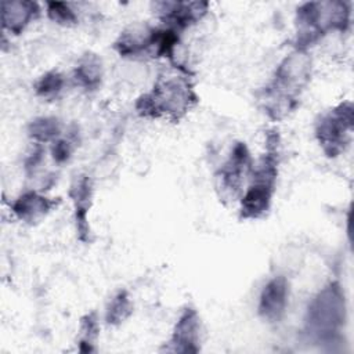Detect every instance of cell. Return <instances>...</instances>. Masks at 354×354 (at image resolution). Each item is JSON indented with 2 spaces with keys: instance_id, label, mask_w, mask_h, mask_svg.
Here are the masks:
<instances>
[{
  "instance_id": "17",
  "label": "cell",
  "mask_w": 354,
  "mask_h": 354,
  "mask_svg": "<svg viewBox=\"0 0 354 354\" xmlns=\"http://www.w3.org/2000/svg\"><path fill=\"white\" fill-rule=\"evenodd\" d=\"M100 326L95 313H88L80 319V335H79V350L82 353L94 351V344L98 337Z\"/></svg>"
},
{
  "instance_id": "1",
  "label": "cell",
  "mask_w": 354,
  "mask_h": 354,
  "mask_svg": "<svg viewBox=\"0 0 354 354\" xmlns=\"http://www.w3.org/2000/svg\"><path fill=\"white\" fill-rule=\"evenodd\" d=\"M311 59L303 50L289 54L277 68L275 76L266 87V112L281 119L297 105L300 91L310 82Z\"/></svg>"
},
{
  "instance_id": "2",
  "label": "cell",
  "mask_w": 354,
  "mask_h": 354,
  "mask_svg": "<svg viewBox=\"0 0 354 354\" xmlns=\"http://www.w3.org/2000/svg\"><path fill=\"white\" fill-rule=\"evenodd\" d=\"M346 322L344 292L339 282L328 283L310 303L306 333L317 343L333 342Z\"/></svg>"
},
{
  "instance_id": "8",
  "label": "cell",
  "mask_w": 354,
  "mask_h": 354,
  "mask_svg": "<svg viewBox=\"0 0 354 354\" xmlns=\"http://www.w3.org/2000/svg\"><path fill=\"white\" fill-rule=\"evenodd\" d=\"M201 319L196 310L187 307L177 319L171 339L166 347L171 353H198Z\"/></svg>"
},
{
  "instance_id": "4",
  "label": "cell",
  "mask_w": 354,
  "mask_h": 354,
  "mask_svg": "<svg viewBox=\"0 0 354 354\" xmlns=\"http://www.w3.org/2000/svg\"><path fill=\"white\" fill-rule=\"evenodd\" d=\"M278 145L267 144V152L252 169V184L241 199V218L256 220L267 214L278 176Z\"/></svg>"
},
{
  "instance_id": "20",
  "label": "cell",
  "mask_w": 354,
  "mask_h": 354,
  "mask_svg": "<svg viewBox=\"0 0 354 354\" xmlns=\"http://www.w3.org/2000/svg\"><path fill=\"white\" fill-rule=\"evenodd\" d=\"M72 151H73V147H72V144L68 140H55L53 142V147H51L53 159L57 163L66 162L71 158Z\"/></svg>"
},
{
  "instance_id": "3",
  "label": "cell",
  "mask_w": 354,
  "mask_h": 354,
  "mask_svg": "<svg viewBox=\"0 0 354 354\" xmlns=\"http://www.w3.org/2000/svg\"><path fill=\"white\" fill-rule=\"evenodd\" d=\"M195 104L196 94L191 84L183 77L171 76L159 79L151 93L142 94L136 102V109L142 118L165 116L178 120Z\"/></svg>"
},
{
  "instance_id": "18",
  "label": "cell",
  "mask_w": 354,
  "mask_h": 354,
  "mask_svg": "<svg viewBox=\"0 0 354 354\" xmlns=\"http://www.w3.org/2000/svg\"><path fill=\"white\" fill-rule=\"evenodd\" d=\"M64 87V77L59 72L51 71L44 73L35 84V91L39 97L46 100L55 98Z\"/></svg>"
},
{
  "instance_id": "10",
  "label": "cell",
  "mask_w": 354,
  "mask_h": 354,
  "mask_svg": "<svg viewBox=\"0 0 354 354\" xmlns=\"http://www.w3.org/2000/svg\"><path fill=\"white\" fill-rule=\"evenodd\" d=\"M155 29L148 25L136 24L120 33L118 40L113 43V48L120 54V57H138L153 53Z\"/></svg>"
},
{
  "instance_id": "5",
  "label": "cell",
  "mask_w": 354,
  "mask_h": 354,
  "mask_svg": "<svg viewBox=\"0 0 354 354\" xmlns=\"http://www.w3.org/2000/svg\"><path fill=\"white\" fill-rule=\"evenodd\" d=\"M354 126V108L351 102H342L319 118L315 124V136L324 152L336 158L343 152Z\"/></svg>"
},
{
  "instance_id": "14",
  "label": "cell",
  "mask_w": 354,
  "mask_h": 354,
  "mask_svg": "<svg viewBox=\"0 0 354 354\" xmlns=\"http://www.w3.org/2000/svg\"><path fill=\"white\" fill-rule=\"evenodd\" d=\"M73 77L76 83L84 90H97L102 79V64L97 54L86 53L77 62Z\"/></svg>"
},
{
  "instance_id": "19",
  "label": "cell",
  "mask_w": 354,
  "mask_h": 354,
  "mask_svg": "<svg viewBox=\"0 0 354 354\" xmlns=\"http://www.w3.org/2000/svg\"><path fill=\"white\" fill-rule=\"evenodd\" d=\"M47 15L53 22L64 26L77 24V17L75 11L65 1H47Z\"/></svg>"
},
{
  "instance_id": "9",
  "label": "cell",
  "mask_w": 354,
  "mask_h": 354,
  "mask_svg": "<svg viewBox=\"0 0 354 354\" xmlns=\"http://www.w3.org/2000/svg\"><path fill=\"white\" fill-rule=\"evenodd\" d=\"M289 296V285L285 277L279 275L268 281L263 288L259 300V314L268 322H278L285 314Z\"/></svg>"
},
{
  "instance_id": "12",
  "label": "cell",
  "mask_w": 354,
  "mask_h": 354,
  "mask_svg": "<svg viewBox=\"0 0 354 354\" xmlns=\"http://www.w3.org/2000/svg\"><path fill=\"white\" fill-rule=\"evenodd\" d=\"M40 8L35 1L15 0L1 3V25L4 30L19 35L25 28L37 18Z\"/></svg>"
},
{
  "instance_id": "15",
  "label": "cell",
  "mask_w": 354,
  "mask_h": 354,
  "mask_svg": "<svg viewBox=\"0 0 354 354\" xmlns=\"http://www.w3.org/2000/svg\"><path fill=\"white\" fill-rule=\"evenodd\" d=\"M29 136L40 144L55 141V138L61 134V123L57 118L41 116L33 119L28 126Z\"/></svg>"
},
{
  "instance_id": "11",
  "label": "cell",
  "mask_w": 354,
  "mask_h": 354,
  "mask_svg": "<svg viewBox=\"0 0 354 354\" xmlns=\"http://www.w3.org/2000/svg\"><path fill=\"white\" fill-rule=\"evenodd\" d=\"M69 195L75 205V223L77 236L82 242L90 241V225H88V209L93 198V183L90 177L80 176L76 178L69 189Z\"/></svg>"
},
{
  "instance_id": "6",
  "label": "cell",
  "mask_w": 354,
  "mask_h": 354,
  "mask_svg": "<svg viewBox=\"0 0 354 354\" xmlns=\"http://www.w3.org/2000/svg\"><path fill=\"white\" fill-rule=\"evenodd\" d=\"M252 173V158L245 142H236L228 160L218 171L220 188L224 195L235 198L241 192L245 177Z\"/></svg>"
},
{
  "instance_id": "13",
  "label": "cell",
  "mask_w": 354,
  "mask_h": 354,
  "mask_svg": "<svg viewBox=\"0 0 354 354\" xmlns=\"http://www.w3.org/2000/svg\"><path fill=\"white\" fill-rule=\"evenodd\" d=\"M57 203L58 201L50 199L35 191H28L15 199L11 205V210L21 221L33 224L46 217Z\"/></svg>"
},
{
  "instance_id": "16",
  "label": "cell",
  "mask_w": 354,
  "mask_h": 354,
  "mask_svg": "<svg viewBox=\"0 0 354 354\" xmlns=\"http://www.w3.org/2000/svg\"><path fill=\"white\" fill-rule=\"evenodd\" d=\"M133 313V304L130 296L126 290H120L115 295L111 303L106 307L105 321L109 325H120L124 322Z\"/></svg>"
},
{
  "instance_id": "7",
  "label": "cell",
  "mask_w": 354,
  "mask_h": 354,
  "mask_svg": "<svg viewBox=\"0 0 354 354\" xmlns=\"http://www.w3.org/2000/svg\"><path fill=\"white\" fill-rule=\"evenodd\" d=\"M156 6L162 21L177 33L198 22L209 7L206 1H163Z\"/></svg>"
}]
</instances>
